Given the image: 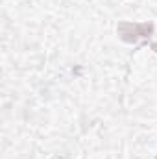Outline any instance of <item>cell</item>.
<instances>
[{"label": "cell", "mask_w": 157, "mask_h": 159, "mask_svg": "<svg viewBox=\"0 0 157 159\" xmlns=\"http://www.w3.org/2000/svg\"><path fill=\"white\" fill-rule=\"evenodd\" d=\"M118 32H120L122 39L135 41L139 35H148L152 32V26H148V24H120Z\"/></svg>", "instance_id": "1"}]
</instances>
